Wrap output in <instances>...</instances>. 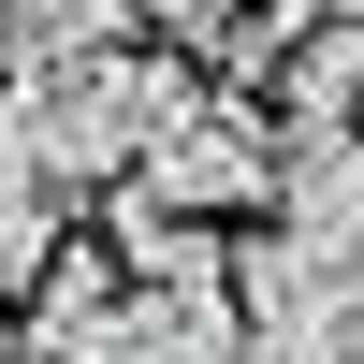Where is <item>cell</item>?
Masks as SVG:
<instances>
[{"instance_id":"cell-1","label":"cell","mask_w":364,"mask_h":364,"mask_svg":"<svg viewBox=\"0 0 364 364\" xmlns=\"http://www.w3.org/2000/svg\"><path fill=\"white\" fill-rule=\"evenodd\" d=\"M190 117V73L161 44H117V58H44V73H0V146H15L29 190H132L146 146Z\"/></svg>"},{"instance_id":"cell-2","label":"cell","mask_w":364,"mask_h":364,"mask_svg":"<svg viewBox=\"0 0 364 364\" xmlns=\"http://www.w3.org/2000/svg\"><path fill=\"white\" fill-rule=\"evenodd\" d=\"M132 190L219 233V219H248V204H277V132H262L248 102H204V87H190V117L146 146V175H132Z\"/></svg>"},{"instance_id":"cell-3","label":"cell","mask_w":364,"mask_h":364,"mask_svg":"<svg viewBox=\"0 0 364 364\" xmlns=\"http://www.w3.org/2000/svg\"><path fill=\"white\" fill-rule=\"evenodd\" d=\"M117 248H73V233H58V262L44 277H29V321H15V350L29 364H117Z\"/></svg>"},{"instance_id":"cell-4","label":"cell","mask_w":364,"mask_h":364,"mask_svg":"<svg viewBox=\"0 0 364 364\" xmlns=\"http://www.w3.org/2000/svg\"><path fill=\"white\" fill-rule=\"evenodd\" d=\"M277 233L364 277V146H306V132H277Z\"/></svg>"},{"instance_id":"cell-5","label":"cell","mask_w":364,"mask_h":364,"mask_svg":"<svg viewBox=\"0 0 364 364\" xmlns=\"http://www.w3.org/2000/svg\"><path fill=\"white\" fill-rule=\"evenodd\" d=\"M117 364H248V336H233V291L219 277H175V291H117Z\"/></svg>"},{"instance_id":"cell-6","label":"cell","mask_w":364,"mask_h":364,"mask_svg":"<svg viewBox=\"0 0 364 364\" xmlns=\"http://www.w3.org/2000/svg\"><path fill=\"white\" fill-rule=\"evenodd\" d=\"M277 102H291V132H306V146H364V29H291Z\"/></svg>"},{"instance_id":"cell-7","label":"cell","mask_w":364,"mask_h":364,"mask_svg":"<svg viewBox=\"0 0 364 364\" xmlns=\"http://www.w3.org/2000/svg\"><path fill=\"white\" fill-rule=\"evenodd\" d=\"M132 44V0H0V58L44 73V58H117Z\"/></svg>"},{"instance_id":"cell-8","label":"cell","mask_w":364,"mask_h":364,"mask_svg":"<svg viewBox=\"0 0 364 364\" xmlns=\"http://www.w3.org/2000/svg\"><path fill=\"white\" fill-rule=\"evenodd\" d=\"M44 262H58V204L29 190V175H15V146H0V291H29Z\"/></svg>"},{"instance_id":"cell-9","label":"cell","mask_w":364,"mask_h":364,"mask_svg":"<svg viewBox=\"0 0 364 364\" xmlns=\"http://www.w3.org/2000/svg\"><path fill=\"white\" fill-rule=\"evenodd\" d=\"M219 15H233V0H132V29H161V58H175V44L204 58V44H219Z\"/></svg>"},{"instance_id":"cell-10","label":"cell","mask_w":364,"mask_h":364,"mask_svg":"<svg viewBox=\"0 0 364 364\" xmlns=\"http://www.w3.org/2000/svg\"><path fill=\"white\" fill-rule=\"evenodd\" d=\"M291 15H306V29H364V0H291Z\"/></svg>"}]
</instances>
